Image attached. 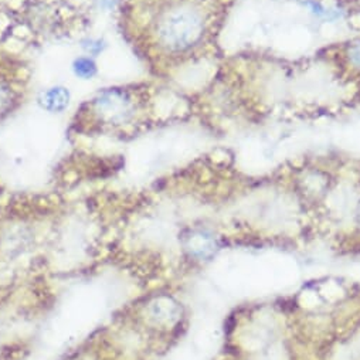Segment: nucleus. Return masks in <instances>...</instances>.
I'll use <instances>...</instances> for the list:
<instances>
[{
    "mask_svg": "<svg viewBox=\"0 0 360 360\" xmlns=\"http://www.w3.org/2000/svg\"><path fill=\"white\" fill-rule=\"evenodd\" d=\"M118 25L134 53L152 64L186 58L209 30L200 0H121Z\"/></svg>",
    "mask_w": 360,
    "mask_h": 360,
    "instance_id": "1",
    "label": "nucleus"
},
{
    "mask_svg": "<svg viewBox=\"0 0 360 360\" xmlns=\"http://www.w3.org/2000/svg\"><path fill=\"white\" fill-rule=\"evenodd\" d=\"M148 112L146 88L121 84L103 88L75 110L71 128L86 136L122 138L145 122Z\"/></svg>",
    "mask_w": 360,
    "mask_h": 360,
    "instance_id": "2",
    "label": "nucleus"
},
{
    "mask_svg": "<svg viewBox=\"0 0 360 360\" xmlns=\"http://www.w3.org/2000/svg\"><path fill=\"white\" fill-rule=\"evenodd\" d=\"M32 93V67L20 54L0 46V124L16 115Z\"/></svg>",
    "mask_w": 360,
    "mask_h": 360,
    "instance_id": "3",
    "label": "nucleus"
},
{
    "mask_svg": "<svg viewBox=\"0 0 360 360\" xmlns=\"http://www.w3.org/2000/svg\"><path fill=\"white\" fill-rule=\"evenodd\" d=\"M40 101H41V105L44 110H47L50 112L60 114L68 107L70 93L65 88L54 86V88H50L49 91H46L43 94V98Z\"/></svg>",
    "mask_w": 360,
    "mask_h": 360,
    "instance_id": "4",
    "label": "nucleus"
},
{
    "mask_svg": "<svg viewBox=\"0 0 360 360\" xmlns=\"http://www.w3.org/2000/svg\"><path fill=\"white\" fill-rule=\"evenodd\" d=\"M74 70H75V74L79 75V77H84L85 79L86 78H91L96 72H97V64L94 63L93 58L89 57H81L75 61L74 64Z\"/></svg>",
    "mask_w": 360,
    "mask_h": 360,
    "instance_id": "5",
    "label": "nucleus"
},
{
    "mask_svg": "<svg viewBox=\"0 0 360 360\" xmlns=\"http://www.w3.org/2000/svg\"><path fill=\"white\" fill-rule=\"evenodd\" d=\"M354 57L357 58V61L360 63V46L356 49V51H354Z\"/></svg>",
    "mask_w": 360,
    "mask_h": 360,
    "instance_id": "6",
    "label": "nucleus"
}]
</instances>
